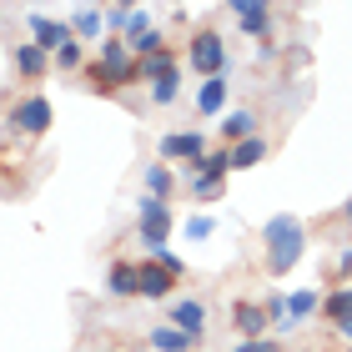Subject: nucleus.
Returning <instances> with one entry per match:
<instances>
[{"label":"nucleus","mask_w":352,"mask_h":352,"mask_svg":"<svg viewBox=\"0 0 352 352\" xmlns=\"http://www.w3.org/2000/svg\"><path fill=\"white\" fill-rule=\"evenodd\" d=\"M236 15H252V10H272V0H227Z\"/></svg>","instance_id":"29"},{"label":"nucleus","mask_w":352,"mask_h":352,"mask_svg":"<svg viewBox=\"0 0 352 352\" xmlns=\"http://www.w3.org/2000/svg\"><path fill=\"white\" fill-rule=\"evenodd\" d=\"M342 221H347V227H352V201H347V206H342Z\"/></svg>","instance_id":"34"},{"label":"nucleus","mask_w":352,"mask_h":352,"mask_svg":"<svg viewBox=\"0 0 352 352\" xmlns=\"http://www.w3.org/2000/svg\"><path fill=\"white\" fill-rule=\"evenodd\" d=\"M116 10H136V0H116Z\"/></svg>","instance_id":"33"},{"label":"nucleus","mask_w":352,"mask_h":352,"mask_svg":"<svg viewBox=\"0 0 352 352\" xmlns=\"http://www.w3.org/2000/svg\"><path fill=\"white\" fill-rule=\"evenodd\" d=\"M81 81H86V91H96V96H116V91H121L116 76H111L101 60H86V66H81Z\"/></svg>","instance_id":"21"},{"label":"nucleus","mask_w":352,"mask_h":352,"mask_svg":"<svg viewBox=\"0 0 352 352\" xmlns=\"http://www.w3.org/2000/svg\"><path fill=\"white\" fill-rule=\"evenodd\" d=\"M232 352H282V347L272 342V338H257V342H236Z\"/></svg>","instance_id":"30"},{"label":"nucleus","mask_w":352,"mask_h":352,"mask_svg":"<svg viewBox=\"0 0 352 352\" xmlns=\"http://www.w3.org/2000/svg\"><path fill=\"white\" fill-rule=\"evenodd\" d=\"M186 277V262L176 257V252H146V257L136 262V297L146 302H171L176 297V282Z\"/></svg>","instance_id":"2"},{"label":"nucleus","mask_w":352,"mask_h":352,"mask_svg":"<svg viewBox=\"0 0 352 352\" xmlns=\"http://www.w3.org/2000/svg\"><path fill=\"white\" fill-rule=\"evenodd\" d=\"M0 182H10V171H6V162H0Z\"/></svg>","instance_id":"36"},{"label":"nucleus","mask_w":352,"mask_h":352,"mask_svg":"<svg viewBox=\"0 0 352 352\" xmlns=\"http://www.w3.org/2000/svg\"><path fill=\"white\" fill-rule=\"evenodd\" d=\"M232 151V171H252V166H262L267 162V151H272V141L257 131V136H247V141H236V146H227Z\"/></svg>","instance_id":"11"},{"label":"nucleus","mask_w":352,"mask_h":352,"mask_svg":"<svg viewBox=\"0 0 352 352\" xmlns=\"http://www.w3.org/2000/svg\"><path fill=\"white\" fill-rule=\"evenodd\" d=\"M30 41H36L41 45V51H60V45H66V41H76V30H71V21H51V15H30Z\"/></svg>","instance_id":"7"},{"label":"nucleus","mask_w":352,"mask_h":352,"mask_svg":"<svg viewBox=\"0 0 352 352\" xmlns=\"http://www.w3.org/2000/svg\"><path fill=\"white\" fill-rule=\"evenodd\" d=\"M186 66L197 71L201 81H206V76H227V45H221V36L212 25H201L197 36L186 41Z\"/></svg>","instance_id":"4"},{"label":"nucleus","mask_w":352,"mask_h":352,"mask_svg":"<svg viewBox=\"0 0 352 352\" xmlns=\"http://www.w3.org/2000/svg\"><path fill=\"white\" fill-rule=\"evenodd\" d=\"M126 15H131V10H116V6H111V10H106V25H111V30H126Z\"/></svg>","instance_id":"31"},{"label":"nucleus","mask_w":352,"mask_h":352,"mask_svg":"<svg viewBox=\"0 0 352 352\" xmlns=\"http://www.w3.org/2000/svg\"><path fill=\"white\" fill-rule=\"evenodd\" d=\"M302 352H312V347H302Z\"/></svg>","instance_id":"37"},{"label":"nucleus","mask_w":352,"mask_h":352,"mask_svg":"<svg viewBox=\"0 0 352 352\" xmlns=\"http://www.w3.org/2000/svg\"><path fill=\"white\" fill-rule=\"evenodd\" d=\"M338 332H342V338H347V347H352V322H347V327H338Z\"/></svg>","instance_id":"35"},{"label":"nucleus","mask_w":352,"mask_h":352,"mask_svg":"<svg viewBox=\"0 0 352 352\" xmlns=\"http://www.w3.org/2000/svg\"><path fill=\"white\" fill-rule=\"evenodd\" d=\"M126 45H131V56L136 60H146V56H156V51H166V36H162V30H146V36H136V41H126Z\"/></svg>","instance_id":"25"},{"label":"nucleus","mask_w":352,"mask_h":352,"mask_svg":"<svg viewBox=\"0 0 352 352\" xmlns=\"http://www.w3.org/2000/svg\"><path fill=\"white\" fill-rule=\"evenodd\" d=\"M6 121H10V131H21V136H45L56 126V111H51L45 96H21V101L6 106Z\"/></svg>","instance_id":"5"},{"label":"nucleus","mask_w":352,"mask_h":352,"mask_svg":"<svg viewBox=\"0 0 352 352\" xmlns=\"http://www.w3.org/2000/svg\"><path fill=\"white\" fill-rule=\"evenodd\" d=\"M45 71H51V51H41L36 41L15 45V76H25V81H41Z\"/></svg>","instance_id":"10"},{"label":"nucleus","mask_w":352,"mask_h":352,"mask_svg":"<svg viewBox=\"0 0 352 352\" xmlns=\"http://www.w3.org/2000/svg\"><path fill=\"white\" fill-rule=\"evenodd\" d=\"M221 186H227V182H191V197L212 206V201H221Z\"/></svg>","instance_id":"28"},{"label":"nucleus","mask_w":352,"mask_h":352,"mask_svg":"<svg viewBox=\"0 0 352 352\" xmlns=\"http://www.w3.org/2000/svg\"><path fill=\"white\" fill-rule=\"evenodd\" d=\"M106 292H111V297H136V262H111Z\"/></svg>","instance_id":"20"},{"label":"nucleus","mask_w":352,"mask_h":352,"mask_svg":"<svg viewBox=\"0 0 352 352\" xmlns=\"http://www.w3.org/2000/svg\"><path fill=\"white\" fill-rule=\"evenodd\" d=\"M141 182H146V197H156V201H171V197H176V171H171L166 162H151Z\"/></svg>","instance_id":"17"},{"label":"nucleus","mask_w":352,"mask_h":352,"mask_svg":"<svg viewBox=\"0 0 352 352\" xmlns=\"http://www.w3.org/2000/svg\"><path fill=\"white\" fill-rule=\"evenodd\" d=\"M332 272H338V277H347V272H352V252H338V262H332Z\"/></svg>","instance_id":"32"},{"label":"nucleus","mask_w":352,"mask_h":352,"mask_svg":"<svg viewBox=\"0 0 352 352\" xmlns=\"http://www.w3.org/2000/svg\"><path fill=\"white\" fill-rule=\"evenodd\" d=\"M247 136H257V116H252V111H227V116H221V141L236 146V141H247Z\"/></svg>","instance_id":"19"},{"label":"nucleus","mask_w":352,"mask_h":352,"mask_svg":"<svg viewBox=\"0 0 352 352\" xmlns=\"http://www.w3.org/2000/svg\"><path fill=\"white\" fill-rule=\"evenodd\" d=\"M171 227H176L171 201H156V197H141L136 201V236H141V247H146V252H162Z\"/></svg>","instance_id":"3"},{"label":"nucleus","mask_w":352,"mask_h":352,"mask_svg":"<svg viewBox=\"0 0 352 352\" xmlns=\"http://www.w3.org/2000/svg\"><path fill=\"white\" fill-rule=\"evenodd\" d=\"M136 66H141V81H162V76H182V56H176L171 51V45H166V51H156V56H146V60H136Z\"/></svg>","instance_id":"14"},{"label":"nucleus","mask_w":352,"mask_h":352,"mask_svg":"<svg viewBox=\"0 0 352 352\" xmlns=\"http://www.w3.org/2000/svg\"><path fill=\"white\" fill-rule=\"evenodd\" d=\"M227 96H232L227 76H206L201 91H197V111L201 116H221V111H227Z\"/></svg>","instance_id":"12"},{"label":"nucleus","mask_w":352,"mask_h":352,"mask_svg":"<svg viewBox=\"0 0 352 352\" xmlns=\"http://www.w3.org/2000/svg\"><path fill=\"white\" fill-rule=\"evenodd\" d=\"M262 307H267V322H272V332H292V317H287V297H282V292H272V297L262 302Z\"/></svg>","instance_id":"24"},{"label":"nucleus","mask_w":352,"mask_h":352,"mask_svg":"<svg viewBox=\"0 0 352 352\" xmlns=\"http://www.w3.org/2000/svg\"><path fill=\"white\" fill-rule=\"evenodd\" d=\"M71 30H76V41H81V45L106 41V10H76L71 15Z\"/></svg>","instance_id":"15"},{"label":"nucleus","mask_w":352,"mask_h":352,"mask_svg":"<svg viewBox=\"0 0 352 352\" xmlns=\"http://www.w3.org/2000/svg\"><path fill=\"white\" fill-rule=\"evenodd\" d=\"M212 232H217V217H206V212H197V217L186 221V236H191V242H206Z\"/></svg>","instance_id":"27"},{"label":"nucleus","mask_w":352,"mask_h":352,"mask_svg":"<svg viewBox=\"0 0 352 352\" xmlns=\"http://www.w3.org/2000/svg\"><path fill=\"white\" fill-rule=\"evenodd\" d=\"M262 247H267V257H262L267 272L272 277H287V272L302 262V252H307V227H302L292 212H282L262 227Z\"/></svg>","instance_id":"1"},{"label":"nucleus","mask_w":352,"mask_h":352,"mask_svg":"<svg viewBox=\"0 0 352 352\" xmlns=\"http://www.w3.org/2000/svg\"><path fill=\"white\" fill-rule=\"evenodd\" d=\"M232 327H236V338H242V342L267 338V332H272L267 307H262V302H236V307H232Z\"/></svg>","instance_id":"8"},{"label":"nucleus","mask_w":352,"mask_h":352,"mask_svg":"<svg viewBox=\"0 0 352 352\" xmlns=\"http://www.w3.org/2000/svg\"><path fill=\"white\" fill-rule=\"evenodd\" d=\"M317 312H322V292H317V287H297V292L287 297V317H292V327L307 322V317H317Z\"/></svg>","instance_id":"16"},{"label":"nucleus","mask_w":352,"mask_h":352,"mask_svg":"<svg viewBox=\"0 0 352 352\" xmlns=\"http://www.w3.org/2000/svg\"><path fill=\"white\" fill-rule=\"evenodd\" d=\"M176 96H182V76H162V81H151V106H176Z\"/></svg>","instance_id":"26"},{"label":"nucleus","mask_w":352,"mask_h":352,"mask_svg":"<svg viewBox=\"0 0 352 352\" xmlns=\"http://www.w3.org/2000/svg\"><path fill=\"white\" fill-rule=\"evenodd\" d=\"M201 151H206V136L201 131H166L162 136V162L186 166V162H197Z\"/></svg>","instance_id":"6"},{"label":"nucleus","mask_w":352,"mask_h":352,"mask_svg":"<svg viewBox=\"0 0 352 352\" xmlns=\"http://www.w3.org/2000/svg\"><path fill=\"white\" fill-rule=\"evenodd\" d=\"M146 347H151V352H191V347H197V338H186L182 327L162 322V327H151V332H146Z\"/></svg>","instance_id":"13"},{"label":"nucleus","mask_w":352,"mask_h":352,"mask_svg":"<svg viewBox=\"0 0 352 352\" xmlns=\"http://www.w3.org/2000/svg\"><path fill=\"white\" fill-rule=\"evenodd\" d=\"M171 327H182L186 338L201 342V332H206V307H201L197 297H171Z\"/></svg>","instance_id":"9"},{"label":"nucleus","mask_w":352,"mask_h":352,"mask_svg":"<svg viewBox=\"0 0 352 352\" xmlns=\"http://www.w3.org/2000/svg\"><path fill=\"white\" fill-rule=\"evenodd\" d=\"M51 60H56V66H60V71H71V76H81V66H86V60H91V56H86V45H81V41H66V45H60V51H56Z\"/></svg>","instance_id":"22"},{"label":"nucleus","mask_w":352,"mask_h":352,"mask_svg":"<svg viewBox=\"0 0 352 352\" xmlns=\"http://www.w3.org/2000/svg\"><path fill=\"white\" fill-rule=\"evenodd\" d=\"M322 317L332 327H347L352 322V287H332V292L322 297Z\"/></svg>","instance_id":"18"},{"label":"nucleus","mask_w":352,"mask_h":352,"mask_svg":"<svg viewBox=\"0 0 352 352\" xmlns=\"http://www.w3.org/2000/svg\"><path fill=\"white\" fill-rule=\"evenodd\" d=\"M236 25H242L252 41H262V45L272 41V10H252V15H236Z\"/></svg>","instance_id":"23"}]
</instances>
